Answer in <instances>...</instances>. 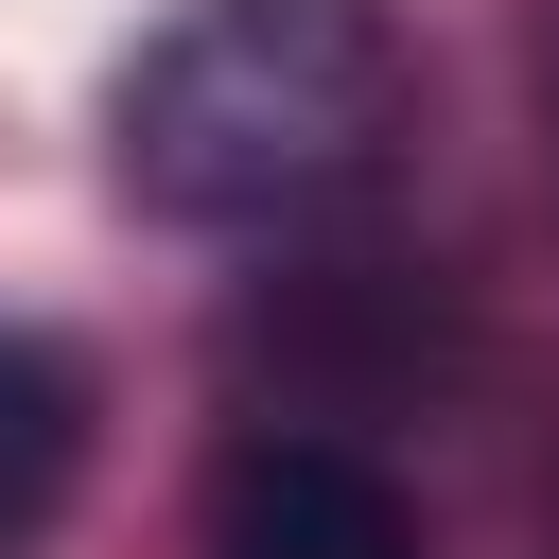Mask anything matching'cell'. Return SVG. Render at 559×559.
<instances>
[{"label":"cell","mask_w":559,"mask_h":559,"mask_svg":"<svg viewBox=\"0 0 559 559\" xmlns=\"http://www.w3.org/2000/svg\"><path fill=\"white\" fill-rule=\"evenodd\" d=\"M419 122V35L402 0H175L122 87H105V175L140 227H314L349 210Z\"/></svg>","instance_id":"obj_1"},{"label":"cell","mask_w":559,"mask_h":559,"mask_svg":"<svg viewBox=\"0 0 559 559\" xmlns=\"http://www.w3.org/2000/svg\"><path fill=\"white\" fill-rule=\"evenodd\" d=\"M192 559H437V542H419V489H402L367 437H314V419H245V437L210 454Z\"/></svg>","instance_id":"obj_2"},{"label":"cell","mask_w":559,"mask_h":559,"mask_svg":"<svg viewBox=\"0 0 559 559\" xmlns=\"http://www.w3.org/2000/svg\"><path fill=\"white\" fill-rule=\"evenodd\" d=\"M70 472H87V367H70L52 332H17V314H0V559H17V542H52Z\"/></svg>","instance_id":"obj_3"}]
</instances>
